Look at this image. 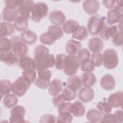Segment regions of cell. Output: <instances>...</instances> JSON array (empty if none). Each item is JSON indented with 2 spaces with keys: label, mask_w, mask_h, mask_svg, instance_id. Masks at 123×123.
I'll return each instance as SVG.
<instances>
[{
  "label": "cell",
  "mask_w": 123,
  "mask_h": 123,
  "mask_svg": "<svg viewBox=\"0 0 123 123\" xmlns=\"http://www.w3.org/2000/svg\"><path fill=\"white\" fill-rule=\"evenodd\" d=\"M22 0H5L4 2L6 4V6H11L12 7H18L19 5L21 4Z\"/></svg>",
  "instance_id": "cell-53"
},
{
  "label": "cell",
  "mask_w": 123,
  "mask_h": 123,
  "mask_svg": "<svg viewBox=\"0 0 123 123\" xmlns=\"http://www.w3.org/2000/svg\"><path fill=\"white\" fill-rule=\"evenodd\" d=\"M105 17L96 14L90 17L88 21L87 27L89 33L92 35H98L100 34L104 27Z\"/></svg>",
  "instance_id": "cell-1"
},
{
  "label": "cell",
  "mask_w": 123,
  "mask_h": 123,
  "mask_svg": "<svg viewBox=\"0 0 123 123\" xmlns=\"http://www.w3.org/2000/svg\"><path fill=\"white\" fill-rule=\"evenodd\" d=\"M101 87L106 90H112L115 86V80L112 75L106 74L102 76L100 81Z\"/></svg>",
  "instance_id": "cell-17"
},
{
  "label": "cell",
  "mask_w": 123,
  "mask_h": 123,
  "mask_svg": "<svg viewBox=\"0 0 123 123\" xmlns=\"http://www.w3.org/2000/svg\"><path fill=\"white\" fill-rule=\"evenodd\" d=\"M36 62V69L38 71L51 68L55 65V58L51 54L34 59Z\"/></svg>",
  "instance_id": "cell-7"
},
{
  "label": "cell",
  "mask_w": 123,
  "mask_h": 123,
  "mask_svg": "<svg viewBox=\"0 0 123 123\" xmlns=\"http://www.w3.org/2000/svg\"><path fill=\"white\" fill-rule=\"evenodd\" d=\"M80 65H81V70L84 72H91L95 69V66L90 59L82 61L80 63Z\"/></svg>",
  "instance_id": "cell-37"
},
{
  "label": "cell",
  "mask_w": 123,
  "mask_h": 123,
  "mask_svg": "<svg viewBox=\"0 0 123 123\" xmlns=\"http://www.w3.org/2000/svg\"><path fill=\"white\" fill-rule=\"evenodd\" d=\"M91 61L95 66H100L103 63L102 55L99 52L94 53L91 56Z\"/></svg>",
  "instance_id": "cell-44"
},
{
  "label": "cell",
  "mask_w": 123,
  "mask_h": 123,
  "mask_svg": "<svg viewBox=\"0 0 123 123\" xmlns=\"http://www.w3.org/2000/svg\"><path fill=\"white\" fill-rule=\"evenodd\" d=\"M80 66L77 57L75 55H66L63 64V72L69 76L74 75L76 73Z\"/></svg>",
  "instance_id": "cell-2"
},
{
  "label": "cell",
  "mask_w": 123,
  "mask_h": 123,
  "mask_svg": "<svg viewBox=\"0 0 123 123\" xmlns=\"http://www.w3.org/2000/svg\"><path fill=\"white\" fill-rule=\"evenodd\" d=\"M37 74L38 78L48 80H50L52 76L51 72L48 69L37 71Z\"/></svg>",
  "instance_id": "cell-46"
},
{
  "label": "cell",
  "mask_w": 123,
  "mask_h": 123,
  "mask_svg": "<svg viewBox=\"0 0 123 123\" xmlns=\"http://www.w3.org/2000/svg\"><path fill=\"white\" fill-rule=\"evenodd\" d=\"M87 34V30L86 27L84 26H79L78 29L72 34V37L79 40H83L86 37Z\"/></svg>",
  "instance_id": "cell-33"
},
{
  "label": "cell",
  "mask_w": 123,
  "mask_h": 123,
  "mask_svg": "<svg viewBox=\"0 0 123 123\" xmlns=\"http://www.w3.org/2000/svg\"><path fill=\"white\" fill-rule=\"evenodd\" d=\"M81 82L84 86L91 87L94 86L97 81L95 75L91 72H86L81 76Z\"/></svg>",
  "instance_id": "cell-25"
},
{
  "label": "cell",
  "mask_w": 123,
  "mask_h": 123,
  "mask_svg": "<svg viewBox=\"0 0 123 123\" xmlns=\"http://www.w3.org/2000/svg\"><path fill=\"white\" fill-rule=\"evenodd\" d=\"M108 102L112 108L122 107L123 103V91H117L111 94L108 98Z\"/></svg>",
  "instance_id": "cell-12"
},
{
  "label": "cell",
  "mask_w": 123,
  "mask_h": 123,
  "mask_svg": "<svg viewBox=\"0 0 123 123\" xmlns=\"http://www.w3.org/2000/svg\"><path fill=\"white\" fill-rule=\"evenodd\" d=\"M63 98L66 102H69L75 99L76 97V92L67 86L64 87L61 94Z\"/></svg>",
  "instance_id": "cell-34"
},
{
  "label": "cell",
  "mask_w": 123,
  "mask_h": 123,
  "mask_svg": "<svg viewBox=\"0 0 123 123\" xmlns=\"http://www.w3.org/2000/svg\"><path fill=\"white\" fill-rule=\"evenodd\" d=\"M56 122L55 117L51 114H47L42 116L40 119L39 122L44 123H55Z\"/></svg>",
  "instance_id": "cell-50"
},
{
  "label": "cell",
  "mask_w": 123,
  "mask_h": 123,
  "mask_svg": "<svg viewBox=\"0 0 123 123\" xmlns=\"http://www.w3.org/2000/svg\"><path fill=\"white\" fill-rule=\"evenodd\" d=\"M98 110L103 114L110 113L112 111V107L108 102L106 101H99L96 106Z\"/></svg>",
  "instance_id": "cell-39"
},
{
  "label": "cell",
  "mask_w": 123,
  "mask_h": 123,
  "mask_svg": "<svg viewBox=\"0 0 123 123\" xmlns=\"http://www.w3.org/2000/svg\"><path fill=\"white\" fill-rule=\"evenodd\" d=\"M10 113V122L11 123H22L25 122L24 117L25 114V110L22 106H14L11 110Z\"/></svg>",
  "instance_id": "cell-9"
},
{
  "label": "cell",
  "mask_w": 123,
  "mask_h": 123,
  "mask_svg": "<svg viewBox=\"0 0 123 123\" xmlns=\"http://www.w3.org/2000/svg\"><path fill=\"white\" fill-rule=\"evenodd\" d=\"M119 30H120V29L117 25L111 26L106 25L100 33V35L102 38L107 40L110 39L111 37H112L119 31Z\"/></svg>",
  "instance_id": "cell-22"
},
{
  "label": "cell",
  "mask_w": 123,
  "mask_h": 123,
  "mask_svg": "<svg viewBox=\"0 0 123 123\" xmlns=\"http://www.w3.org/2000/svg\"><path fill=\"white\" fill-rule=\"evenodd\" d=\"M66 55L63 53L59 54L56 55L55 59V67L57 69L62 70L63 69L64 59Z\"/></svg>",
  "instance_id": "cell-43"
},
{
  "label": "cell",
  "mask_w": 123,
  "mask_h": 123,
  "mask_svg": "<svg viewBox=\"0 0 123 123\" xmlns=\"http://www.w3.org/2000/svg\"><path fill=\"white\" fill-rule=\"evenodd\" d=\"M62 82L58 79H54L50 82L49 86V92L52 96L58 95L62 90Z\"/></svg>",
  "instance_id": "cell-23"
},
{
  "label": "cell",
  "mask_w": 123,
  "mask_h": 123,
  "mask_svg": "<svg viewBox=\"0 0 123 123\" xmlns=\"http://www.w3.org/2000/svg\"><path fill=\"white\" fill-rule=\"evenodd\" d=\"M73 117L71 113L63 112L59 114L57 119V123H70L72 122Z\"/></svg>",
  "instance_id": "cell-42"
},
{
  "label": "cell",
  "mask_w": 123,
  "mask_h": 123,
  "mask_svg": "<svg viewBox=\"0 0 123 123\" xmlns=\"http://www.w3.org/2000/svg\"><path fill=\"white\" fill-rule=\"evenodd\" d=\"M17 9L11 6H6L3 9L2 16L4 20L7 22L14 21L18 16Z\"/></svg>",
  "instance_id": "cell-19"
},
{
  "label": "cell",
  "mask_w": 123,
  "mask_h": 123,
  "mask_svg": "<svg viewBox=\"0 0 123 123\" xmlns=\"http://www.w3.org/2000/svg\"><path fill=\"white\" fill-rule=\"evenodd\" d=\"M102 113L96 109L89 110L86 115L87 119L91 123H98L100 122L102 118Z\"/></svg>",
  "instance_id": "cell-32"
},
{
  "label": "cell",
  "mask_w": 123,
  "mask_h": 123,
  "mask_svg": "<svg viewBox=\"0 0 123 123\" xmlns=\"http://www.w3.org/2000/svg\"><path fill=\"white\" fill-rule=\"evenodd\" d=\"M20 37L25 43L28 45L35 44L37 39L36 33L31 30H26L23 31L21 34Z\"/></svg>",
  "instance_id": "cell-21"
},
{
  "label": "cell",
  "mask_w": 123,
  "mask_h": 123,
  "mask_svg": "<svg viewBox=\"0 0 123 123\" xmlns=\"http://www.w3.org/2000/svg\"><path fill=\"white\" fill-rule=\"evenodd\" d=\"M31 84L28 83L23 76H20L12 85V91L16 96L22 97L26 92Z\"/></svg>",
  "instance_id": "cell-6"
},
{
  "label": "cell",
  "mask_w": 123,
  "mask_h": 123,
  "mask_svg": "<svg viewBox=\"0 0 123 123\" xmlns=\"http://www.w3.org/2000/svg\"><path fill=\"white\" fill-rule=\"evenodd\" d=\"M50 83V80L42 79L38 77L35 80V82L36 86L42 89H46V88L48 87Z\"/></svg>",
  "instance_id": "cell-47"
},
{
  "label": "cell",
  "mask_w": 123,
  "mask_h": 123,
  "mask_svg": "<svg viewBox=\"0 0 123 123\" xmlns=\"http://www.w3.org/2000/svg\"><path fill=\"white\" fill-rule=\"evenodd\" d=\"M85 107L80 101L77 100L72 103L71 112L74 116H83L85 114Z\"/></svg>",
  "instance_id": "cell-24"
},
{
  "label": "cell",
  "mask_w": 123,
  "mask_h": 123,
  "mask_svg": "<svg viewBox=\"0 0 123 123\" xmlns=\"http://www.w3.org/2000/svg\"><path fill=\"white\" fill-rule=\"evenodd\" d=\"M78 97L81 101L85 103L89 102L94 98V90L90 87L84 86L79 91Z\"/></svg>",
  "instance_id": "cell-13"
},
{
  "label": "cell",
  "mask_w": 123,
  "mask_h": 123,
  "mask_svg": "<svg viewBox=\"0 0 123 123\" xmlns=\"http://www.w3.org/2000/svg\"><path fill=\"white\" fill-rule=\"evenodd\" d=\"M88 45L89 50L92 52L99 53L103 49L104 43L100 37H94L89 40Z\"/></svg>",
  "instance_id": "cell-16"
},
{
  "label": "cell",
  "mask_w": 123,
  "mask_h": 123,
  "mask_svg": "<svg viewBox=\"0 0 123 123\" xmlns=\"http://www.w3.org/2000/svg\"><path fill=\"white\" fill-rule=\"evenodd\" d=\"M120 1H117L116 5L107 13V22L109 25H111L120 22L123 19V6Z\"/></svg>",
  "instance_id": "cell-5"
},
{
  "label": "cell",
  "mask_w": 123,
  "mask_h": 123,
  "mask_svg": "<svg viewBox=\"0 0 123 123\" xmlns=\"http://www.w3.org/2000/svg\"><path fill=\"white\" fill-rule=\"evenodd\" d=\"M100 123H116L115 119L113 114L107 113L105 114L104 116L101 118L100 121Z\"/></svg>",
  "instance_id": "cell-51"
},
{
  "label": "cell",
  "mask_w": 123,
  "mask_h": 123,
  "mask_svg": "<svg viewBox=\"0 0 123 123\" xmlns=\"http://www.w3.org/2000/svg\"><path fill=\"white\" fill-rule=\"evenodd\" d=\"M57 40V39L55 36L52 33L48 31L42 33L40 36V42L45 45H52Z\"/></svg>",
  "instance_id": "cell-31"
},
{
  "label": "cell",
  "mask_w": 123,
  "mask_h": 123,
  "mask_svg": "<svg viewBox=\"0 0 123 123\" xmlns=\"http://www.w3.org/2000/svg\"><path fill=\"white\" fill-rule=\"evenodd\" d=\"M14 27L19 32L24 31L26 30L28 26V22L27 19L18 16L13 22Z\"/></svg>",
  "instance_id": "cell-28"
},
{
  "label": "cell",
  "mask_w": 123,
  "mask_h": 123,
  "mask_svg": "<svg viewBox=\"0 0 123 123\" xmlns=\"http://www.w3.org/2000/svg\"><path fill=\"white\" fill-rule=\"evenodd\" d=\"M33 0H22L21 4L17 7V10L19 16L24 17L27 19L31 17L32 8L34 4Z\"/></svg>",
  "instance_id": "cell-10"
},
{
  "label": "cell",
  "mask_w": 123,
  "mask_h": 123,
  "mask_svg": "<svg viewBox=\"0 0 123 123\" xmlns=\"http://www.w3.org/2000/svg\"><path fill=\"white\" fill-rule=\"evenodd\" d=\"M18 65L24 71L36 69V62L34 59L28 56L20 57Z\"/></svg>",
  "instance_id": "cell-11"
},
{
  "label": "cell",
  "mask_w": 123,
  "mask_h": 123,
  "mask_svg": "<svg viewBox=\"0 0 123 123\" xmlns=\"http://www.w3.org/2000/svg\"><path fill=\"white\" fill-rule=\"evenodd\" d=\"M0 61L8 65H12L18 62V57L11 50L6 52H0Z\"/></svg>",
  "instance_id": "cell-14"
},
{
  "label": "cell",
  "mask_w": 123,
  "mask_h": 123,
  "mask_svg": "<svg viewBox=\"0 0 123 123\" xmlns=\"http://www.w3.org/2000/svg\"><path fill=\"white\" fill-rule=\"evenodd\" d=\"M48 31L52 33L55 36L57 40L60 39L63 35L62 28L58 25H51L49 27Z\"/></svg>",
  "instance_id": "cell-41"
},
{
  "label": "cell",
  "mask_w": 123,
  "mask_h": 123,
  "mask_svg": "<svg viewBox=\"0 0 123 123\" xmlns=\"http://www.w3.org/2000/svg\"><path fill=\"white\" fill-rule=\"evenodd\" d=\"M103 4L107 8H112L115 6L114 5L117 3V1L115 0H103Z\"/></svg>",
  "instance_id": "cell-55"
},
{
  "label": "cell",
  "mask_w": 123,
  "mask_h": 123,
  "mask_svg": "<svg viewBox=\"0 0 123 123\" xmlns=\"http://www.w3.org/2000/svg\"><path fill=\"white\" fill-rule=\"evenodd\" d=\"M11 82L7 79H3L0 81V95L1 98L3 96L10 94L12 91Z\"/></svg>",
  "instance_id": "cell-35"
},
{
  "label": "cell",
  "mask_w": 123,
  "mask_h": 123,
  "mask_svg": "<svg viewBox=\"0 0 123 123\" xmlns=\"http://www.w3.org/2000/svg\"><path fill=\"white\" fill-rule=\"evenodd\" d=\"M71 105H72V103L69 102H65L63 103H62L61 106H60L58 107L59 114L61 113H63V112L71 113Z\"/></svg>",
  "instance_id": "cell-49"
},
{
  "label": "cell",
  "mask_w": 123,
  "mask_h": 123,
  "mask_svg": "<svg viewBox=\"0 0 123 123\" xmlns=\"http://www.w3.org/2000/svg\"><path fill=\"white\" fill-rule=\"evenodd\" d=\"M112 41L114 45L117 47H120L123 44L122 31H119L113 37Z\"/></svg>",
  "instance_id": "cell-48"
},
{
  "label": "cell",
  "mask_w": 123,
  "mask_h": 123,
  "mask_svg": "<svg viewBox=\"0 0 123 123\" xmlns=\"http://www.w3.org/2000/svg\"><path fill=\"white\" fill-rule=\"evenodd\" d=\"M0 37H5L14 32L13 25L9 22H1L0 24Z\"/></svg>",
  "instance_id": "cell-29"
},
{
  "label": "cell",
  "mask_w": 123,
  "mask_h": 123,
  "mask_svg": "<svg viewBox=\"0 0 123 123\" xmlns=\"http://www.w3.org/2000/svg\"><path fill=\"white\" fill-rule=\"evenodd\" d=\"M99 7V3L97 0H86L83 2V8L86 12L89 14L96 13Z\"/></svg>",
  "instance_id": "cell-15"
},
{
  "label": "cell",
  "mask_w": 123,
  "mask_h": 123,
  "mask_svg": "<svg viewBox=\"0 0 123 123\" xmlns=\"http://www.w3.org/2000/svg\"><path fill=\"white\" fill-rule=\"evenodd\" d=\"M48 11V6L45 2L35 3L32 8L31 18L33 21L38 23L47 15Z\"/></svg>",
  "instance_id": "cell-4"
},
{
  "label": "cell",
  "mask_w": 123,
  "mask_h": 123,
  "mask_svg": "<svg viewBox=\"0 0 123 123\" xmlns=\"http://www.w3.org/2000/svg\"><path fill=\"white\" fill-rule=\"evenodd\" d=\"M49 19L54 25H60L64 23L66 16L61 11L54 10L49 13Z\"/></svg>",
  "instance_id": "cell-18"
},
{
  "label": "cell",
  "mask_w": 123,
  "mask_h": 123,
  "mask_svg": "<svg viewBox=\"0 0 123 123\" xmlns=\"http://www.w3.org/2000/svg\"><path fill=\"white\" fill-rule=\"evenodd\" d=\"M113 115L115 119L116 123H121L123 122V113L122 110H117L116 111Z\"/></svg>",
  "instance_id": "cell-54"
},
{
  "label": "cell",
  "mask_w": 123,
  "mask_h": 123,
  "mask_svg": "<svg viewBox=\"0 0 123 123\" xmlns=\"http://www.w3.org/2000/svg\"><path fill=\"white\" fill-rule=\"evenodd\" d=\"M12 50V42L11 39L6 37H0V52H6Z\"/></svg>",
  "instance_id": "cell-36"
},
{
  "label": "cell",
  "mask_w": 123,
  "mask_h": 123,
  "mask_svg": "<svg viewBox=\"0 0 123 123\" xmlns=\"http://www.w3.org/2000/svg\"><path fill=\"white\" fill-rule=\"evenodd\" d=\"M12 50L18 57L25 56L27 53L28 48L21 39V37L17 36L12 37Z\"/></svg>",
  "instance_id": "cell-8"
},
{
  "label": "cell",
  "mask_w": 123,
  "mask_h": 123,
  "mask_svg": "<svg viewBox=\"0 0 123 123\" xmlns=\"http://www.w3.org/2000/svg\"><path fill=\"white\" fill-rule=\"evenodd\" d=\"M67 86L74 91L80 89L82 86L81 80L78 75H72L69 77L67 80Z\"/></svg>",
  "instance_id": "cell-26"
},
{
  "label": "cell",
  "mask_w": 123,
  "mask_h": 123,
  "mask_svg": "<svg viewBox=\"0 0 123 123\" xmlns=\"http://www.w3.org/2000/svg\"><path fill=\"white\" fill-rule=\"evenodd\" d=\"M18 101V98L14 94H9L4 96L3 103L8 108H12L16 106Z\"/></svg>",
  "instance_id": "cell-30"
},
{
  "label": "cell",
  "mask_w": 123,
  "mask_h": 123,
  "mask_svg": "<svg viewBox=\"0 0 123 123\" xmlns=\"http://www.w3.org/2000/svg\"><path fill=\"white\" fill-rule=\"evenodd\" d=\"M78 22L74 20L70 19L64 22L62 25V29L66 34H73L79 27Z\"/></svg>",
  "instance_id": "cell-27"
},
{
  "label": "cell",
  "mask_w": 123,
  "mask_h": 123,
  "mask_svg": "<svg viewBox=\"0 0 123 123\" xmlns=\"http://www.w3.org/2000/svg\"><path fill=\"white\" fill-rule=\"evenodd\" d=\"M90 53L86 49H83L80 50L78 53L77 58L79 62L80 63L82 61L89 59L90 58Z\"/></svg>",
  "instance_id": "cell-45"
},
{
  "label": "cell",
  "mask_w": 123,
  "mask_h": 123,
  "mask_svg": "<svg viewBox=\"0 0 123 123\" xmlns=\"http://www.w3.org/2000/svg\"><path fill=\"white\" fill-rule=\"evenodd\" d=\"M36 76L37 74L35 70L24 71L22 72V76L31 84L35 81Z\"/></svg>",
  "instance_id": "cell-40"
},
{
  "label": "cell",
  "mask_w": 123,
  "mask_h": 123,
  "mask_svg": "<svg viewBox=\"0 0 123 123\" xmlns=\"http://www.w3.org/2000/svg\"><path fill=\"white\" fill-rule=\"evenodd\" d=\"M65 102L66 101L63 98L61 94L54 96L52 99L53 104L56 107H59L60 106H61L62 103H63Z\"/></svg>",
  "instance_id": "cell-52"
},
{
  "label": "cell",
  "mask_w": 123,
  "mask_h": 123,
  "mask_svg": "<svg viewBox=\"0 0 123 123\" xmlns=\"http://www.w3.org/2000/svg\"><path fill=\"white\" fill-rule=\"evenodd\" d=\"M81 48V43L74 39L69 40L65 45L66 51L69 55H74L78 54Z\"/></svg>",
  "instance_id": "cell-20"
},
{
  "label": "cell",
  "mask_w": 123,
  "mask_h": 123,
  "mask_svg": "<svg viewBox=\"0 0 123 123\" xmlns=\"http://www.w3.org/2000/svg\"><path fill=\"white\" fill-rule=\"evenodd\" d=\"M102 60L104 66L108 69H112L118 64L119 59L117 51L112 49H106L103 53Z\"/></svg>",
  "instance_id": "cell-3"
},
{
  "label": "cell",
  "mask_w": 123,
  "mask_h": 123,
  "mask_svg": "<svg viewBox=\"0 0 123 123\" xmlns=\"http://www.w3.org/2000/svg\"><path fill=\"white\" fill-rule=\"evenodd\" d=\"M49 54V49L42 45H37L34 50V58H39Z\"/></svg>",
  "instance_id": "cell-38"
}]
</instances>
